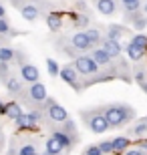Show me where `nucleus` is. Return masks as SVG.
<instances>
[{"label":"nucleus","mask_w":147,"mask_h":155,"mask_svg":"<svg viewBox=\"0 0 147 155\" xmlns=\"http://www.w3.org/2000/svg\"><path fill=\"white\" fill-rule=\"evenodd\" d=\"M73 64H75V69L79 71L81 79H83V83H85V89L97 85V83H103V81H111L105 71L101 73V67L97 64V61L91 57L89 52L77 54L75 61H73Z\"/></svg>","instance_id":"f257e3e1"},{"label":"nucleus","mask_w":147,"mask_h":155,"mask_svg":"<svg viewBox=\"0 0 147 155\" xmlns=\"http://www.w3.org/2000/svg\"><path fill=\"white\" fill-rule=\"evenodd\" d=\"M46 87L40 83V81H36V83H28V85H24L22 93L16 97V101L20 105H26V107H30V109H40L42 107V103L46 101Z\"/></svg>","instance_id":"f03ea898"},{"label":"nucleus","mask_w":147,"mask_h":155,"mask_svg":"<svg viewBox=\"0 0 147 155\" xmlns=\"http://www.w3.org/2000/svg\"><path fill=\"white\" fill-rule=\"evenodd\" d=\"M103 111H105V117H107V121H109V127H113V129L123 127V125H127L129 121L135 119V109L129 107V105H125V103L107 105Z\"/></svg>","instance_id":"7ed1b4c3"},{"label":"nucleus","mask_w":147,"mask_h":155,"mask_svg":"<svg viewBox=\"0 0 147 155\" xmlns=\"http://www.w3.org/2000/svg\"><path fill=\"white\" fill-rule=\"evenodd\" d=\"M38 153V141L30 135H20V131L10 139L6 155H36Z\"/></svg>","instance_id":"20e7f679"},{"label":"nucleus","mask_w":147,"mask_h":155,"mask_svg":"<svg viewBox=\"0 0 147 155\" xmlns=\"http://www.w3.org/2000/svg\"><path fill=\"white\" fill-rule=\"evenodd\" d=\"M79 115H81L83 123L87 125V129H89L91 133L101 135V133H105V131H109V129H111L103 109H87V111H81Z\"/></svg>","instance_id":"39448f33"},{"label":"nucleus","mask_w":147,"mask_h":155,"mask_svg":"<svg viewBox=\"0 0 147 155\" xmlns=\"http://www.w3.org/2000/svg\"><path fill=\"white\" fill-rule=\"evenodd\" d=\"M14 61H16V64H18V75H20V79H22L26 85H28V83H36V81L40 79L38 69L26 58L24 51L16 48V51H14Z\"/></svg>","instance_id":"423d86ee"},{"label":"nucleus","mask_w":147,"mask_h":155,"mask_svg":"<svg viewBox=\"0 0 147 155\" xmlns=\"http://www.w3.org/2000/svg\"><path fill=\"white\" fill-rule=\"evenodd\" d=\"M40 109L45 111V117H46V121L48 123H62L65 119H68V113H67V109L65 107H61V105L55 101V99H51V97H46V101L42 103V107Z\"/></svg>","instance_id":"0eeeda50"},{"label":"nucleus","mask_w":147,"mask_h":155,"mask_svg":"<svg viewBox=\"0 0 147 155\" xmlns=\"http://www.w3.org/2000/svg\"><path fill=\"white\" fill-rule=\"evenodd\" d=\"M58 77H61L67 85H71L77 93H81L83 89H85V83H83V79H81L79 71L75 69V64H65V67H61V73H58Z\"/></svg>","instance_id":"6e6552de"},{"label":"nucleus","mask_w":147,"mask_h":155,"mask_svg":"<svg viewBox=\"0 0 147 155\" xmlns=\"http://www.w3.org/2000/svg\"><path fill=\"white\" fill-rule=\"evenodd\" d=\"M2 85H4L6 95H8V97H10V99H16L18 95L22 93V89H24V85H26V83L20 79V75H14V73H12V75L8 77Z\"/></svg>","instance_id":"1a4fd4ad"},{"label":"nucleus","mask_w":147,"mask_h":155,"mask_svg":"<svg viewBox=\"0 0 147 155\" xmlns=\"http://www.w3.org/2000/svg\"><path fill=\"white\" fill-rule=\"evenodd\" d=\"M51 133L62 143V147H65V153H71V151L75 149V145L79 143V137H73V135L65 133L61 127H55V129H51Z\"/></svg>","instance_id":"9d476101"},{"label":"nucleus","mask_w":147,"mask_h":155,"mask_svg":"<svg viewBox=\"0 0 147 155\" xmlns=\"http://www.w3.org/2000/svg\"><path fill=\"white\" fill-rule=\"evenodd\" d=\"M22 105L18 103L16 99H12V101H8V103H4V109H2V115H6L10 121H16L18 117L22 115Z\"/></svg>","instance_id":"9b49d317"},{"label":"nucleus","mask_w":147,"mask_h":155,"mask_svg":"<svg viewBox=\"0 0 147 155\" xmlns=\"http://www.w3.org/2000/svg\"><path fill=\"white\" fill-rule=\"evenodd\" d=\"M45 20H46V26H48V30H52V32H57V30H61L62 26V14L58 10H48L45 14Z\"/></svg>","instance_id":"f8f14e48"},{"label":"nucleus","mask_w":147,"mask_h":155,"mask_svg":"<svg viewBox=\"0 0 147 155\" xmlns=\"http://www.w3.org/2000/svg\"><path fill=\"white\" fill-rule=\"evenodd\" d=\"M101 46L109 52V57H111V58H119V57H121V52H123V48H121V45H119V40L107 38V36H103Z\"/></svg>","instance_id":"ddd939ff"},{"label":"nucleus","mask_w":147,"mask_h":155,"mask_svg":"<svg viewBox=\"0 0 147 155\" xmlns=\"http://www.w3.org/2000/svg\"><path fill=\"white\" fill-rule=\"evenodd\" d=\"M97 6V10L105 14V16H113L115 12H117V2L115 0H93Z\"/></svg>","instance_id":"4468645a"},{"label":"nucleus","mask_w":147,"mask_h":155,"mask_svg":"<svg viewBox=\"0 0 147 155\" xmlns=\"http://www.w3.org/2000/svg\"><path fill=\"white\" fill-rule=\"evenodd\" d=\"M125 51H127V54H129V58L133 61V63H139V61H143L147 48H145V46H141V45H135V42H129Z\"/></svg>","instance_id":"2eb2a0df"},{"label":"nucleus","mask_w":147,"mask_h":155,"mask_svg":"<svg viewBox=\"0 0 147 155\" xmlns=\"http://www.w3.org/2000/svg\"><path fill=\"white\" fill-rule=\"evenodd\" d=\"M45 151L55 153V155H62V153H65V147H62V143L51 133V135H48V139L45 141Z\"/></svg>","instance_id":"dca6fc26"},{"label":"nucleus","mask_w":147,"mask_h":155,"mask_svg":"<svg viewBox=\"0 0 147 155\" xmlns=\"http://www.w3.org/2000/svg\"><path fill=\"white\" fill-rule=\"evenodd\" d=\"M71 20H73V26L77 30L85 28L87 24H89V14H87L85 10H79V12H73L71 14Z\"/></svg>","instance_id":"f3484780"},{"label":"nucleus","mask_w":147,"mask_h":155,"mask_svg":"<svg viewBox=\"0 0 147 155\" xmlns=\"http://www.w3.org/2000/svg\"><path fill=\"white\" fill-rule=\"evenodd\" d=\"M125 32H127V28H123V26H119V24H109L103 36H107V38H113V40H121V38L125 36Z\"/></svg>","instance_id":"a211bd4d"},{"label":"nucleus","mask_w":147,"mask_h":155,"mask_svg":"<svg viewBox=\"0 0 147 155\" xmlns=\"http://www.w3.org/2000/svg\"><path fill=\"white\" fill-rule=\"evenodd\" d=\"M20 32L18 30H14L10 26V22H8V18L2 16L0 18V36H4V38H12V36H18Z\"/></svg>","instance_id":"6ab92c4d"},{"label":"nucleus","mask_w":147,"mask_h":155,"mask_svg":"<svg viewBox=\"0 0 147 155\" xmlns=\"http://www.w3.org/2000/svg\"><path fill=\"white\" fill-rule=\"evenodd\" d=\"M111 143H113V153L121 155L123 151L129 149L131 139H127V137H113V139H111Z\"/></svg>","instance_id":"aec40b11"},{"label":"nucleus","mask_w":147,"mask_h":155,"mask_svg":"<svg viewBox=\"0 0 147 155\" xmlns=\"http://www.w3.org/2000/svg\"><path fill=\"white\" fill-rule=\"evenodd\" d=\"M131 22H133V26H135L137 30H143V28H147V14H143V12H139L137 10L135 14H131Z\"/></svg>","instance_id":"412c9836"},{"label":"nucleus","mask_w":147,"mask_h":155,"mask_svg":"<svg viewBox=\"0 0 147 155\" xmlns=\"http://www.w3.org/2000/svg\"><path fill=\"white\" fill-rule=\"evenodd\" d=\"M85 35H87V38H89V42L93 45V48H95V46H101L103 35H101V32H99L97 28H87V30H85Z\"/></svg>","instance_id":"4be33fe9"},{"label":"nucleus","mask_w":147,"mask_h":155,"mask_svg":"<svg viewBox=\"0 0 147 155\" xmlns=\"http://www.w3.org/2000/svg\"><path fill=\"white\" fill-rule=\"evenodd\" d=\"M131 75H133V79H135V83H145L147 81V67H143V64H137L135 69L131 71Z\"/></svg>","instance_id":"5701e85b"},{"label":"nucleus","mask_w":147,"mask_h":155,"mask_svg":"<svg viewBox=\"0 0 147 155\" xmlns=\"http://www.w3.org/2000/svg\"><path fill=\"white\" fill-rule=\"evenodd\" d=\"M131 135H135V137H141V135H145L147 133V117H143L139 123H135V125L129 129Z\"/></svg>","instance_id":"b1692460"},{"label":"nucleus","mask_w":147,"mask_h":155,"mask_svg":"<svg viewBox=\"0 0 147 155\" xmlns=\"http://www.w3.org/2000/svg\"><path fill=\"white\" fill-rule=\"evenodd\" d=\"M0 61L2 63H12L14 61V48L8 45H0Z\"/></svg>","instance_id":"393cba45"},{"label":"nucleus","mask_w":147,"mask_h":155,"mask_svg":"<svg viewBox=\"0 0 147 155\" xmlns=\"http://www.w3.org/2000/svg\"><path fill=\"white\" fill-rule=\"evenodd\" d=\"M125 6V10H127V16H131V14H135L139 8H141V0H121Z\"/></svg>","instance_id":"a878e982"},{"label":"nucleus","mask_w":147,"mask_h":155,"mask_svg":"<svg viewBox=\"0 0 147 155\" xmlns=\"http://www.w3.org/2000/svg\"><path fill=\"white\" fill-rule=\"evenodd\" d=\"M10 75H12V64L10 63H2V61H0V83H4Z\"/></svg>","instance_id":"bb28decb"},{"label":"nucleus","mask_w":147,"mask_h":155,"mask_svg":"<svg viewBox=\"0 0 147 155\" xmlns=\"http://www.w3.org/2000/svg\"><path fill=\"white\" fill-rule=\"evenodd\" d=\"M46 69H48L51 77H58V73H61V67H58V63L55 58H46Z\"/></svg>","instance_id":"cd10ccee"},{"label":"nucleus","mask_w":147,"mask_h":155,"mask_svg":"<svg viewBox=\"0 0 147 155\" xmlns=\"http://www.w3.org/2000/svg\"><path fill=\"white\" fill-rule=\"evenodd\" d=\"M99 149H101V153L109 155V153H113V143L111 141H101L99 143Z\"/></svg>","instance_id":"c85d7f7f"},{"label":"nucleus","mask_w":147,"mask_h":155,"mask_svg":"<svg viewBox=\"0 0 147 155\" xmlns=\"http://www.w3.org/2000/svg\"><path fill=\"white\" fill-rule=\"evenodd\" d=\"M83 155H101V149H99V145H89L83 151Z\"/></svg>","instance_id":"c756f323"},{"label":"nucleus","mask_w":147,"mask_h":155,"mask_svg":"<svg viewBox=\"0 0 147 155\" xmlns=\"http://www.w3.org/2000/svg\"><path fill=\"white\" fill-rule=\"evenodd\" d=\"M131 42H135V45H141V46H145V48H147V36H145V35H137V36H133V38H131Z\"/></svg>","instance_id":"7c9ffc66"},{"label":"nucleus","mask_w":147,"mask_h":155,"mask_svg":"<svg viewBox=\"0 0 147 155\" xmlns=\"http://www.w3.org/2000/svg\"><path fill=\"white\" fill-rule=\"evenodd\" d=\"M125 155H145V151H143L141 147H137V149H127Z\"/></svg>","instance_id":"2f4dec72"},{"label":"nucleus","mask_w":147,"mask_h":155,"mask_svg":"<svg viewBox=\"0 0 147 155\" xmlns=\"http://www.w3.org/2000/svg\"><path fill=\"white\" fill-rule=\"evenodd\" d=\"M2 16H6V8H4V4L0 2V18H2Z\"/></svg>","instance_id":"473e14b6"},{"label":"nucleus","mask_w":147,"mask_h":155,"mask_svg":"<svg viewBox=\"0 0 147 155\" xmlns=\"http://www.w3.org/2000/svg\"><path fill=\"white\" fill-rule=\"evenodd\" d=\"M141 149H143V151L147 153V141H143V143H141Z\"/></svg>","instance_id":"72a5a7b5"},{"label":"nucleus","mask_w":147,"mask_h":155,"mask_svg":"<svg viewBox=\"0 0 147 155\" xmlns=\"http://www.w3.org/2000/svg\"><path fill=\"white\" fill-rule=\"evenodd\" d=\"M139 87H141L143 91H145V93H147V81H145V83H141V85H139Z\"/></svg>","instance_id":"f704fd0d"},{"label":"nucleus","mask_w":147,"mask_h":155,"mask_svg":"<svg viewBox=\"0 0 147 155\" xmlns=\"http://www.w3.org/2000/svg\"><path fill=\"white\" fill-rule=\"evenodd\" d=\"M143 14H147V0H145V4H143Z\"/></svg>","instance_id":"c9c22d12"},{"label":"nucleus","mask_w":147,"mask_h":155,"mask_svg":"<svg viewBox=\"0 0 147 155\" xmlns=\"http://www.w3.org/2000/svg\"><path fill=\"white\" fill-rule=\"evenodd\" d=\"M36 155H55V153H48V151H42V153H36Z\"/></svg>","instance_id":"e433bc0d"},{"label":"nucleus","mask_w":147,"mask_h":155,"mask_svg":"<svg viewBox=\"0 0 147 155\" xmlns=\"http://www.w3.org/2000/svg\"><path fill=\"white\" fill-rule=\"evenodd\" d=\"M101 155H105V153H101Z\"/></svg>","instance_id":"4c0bfd02"}]
</instances>
